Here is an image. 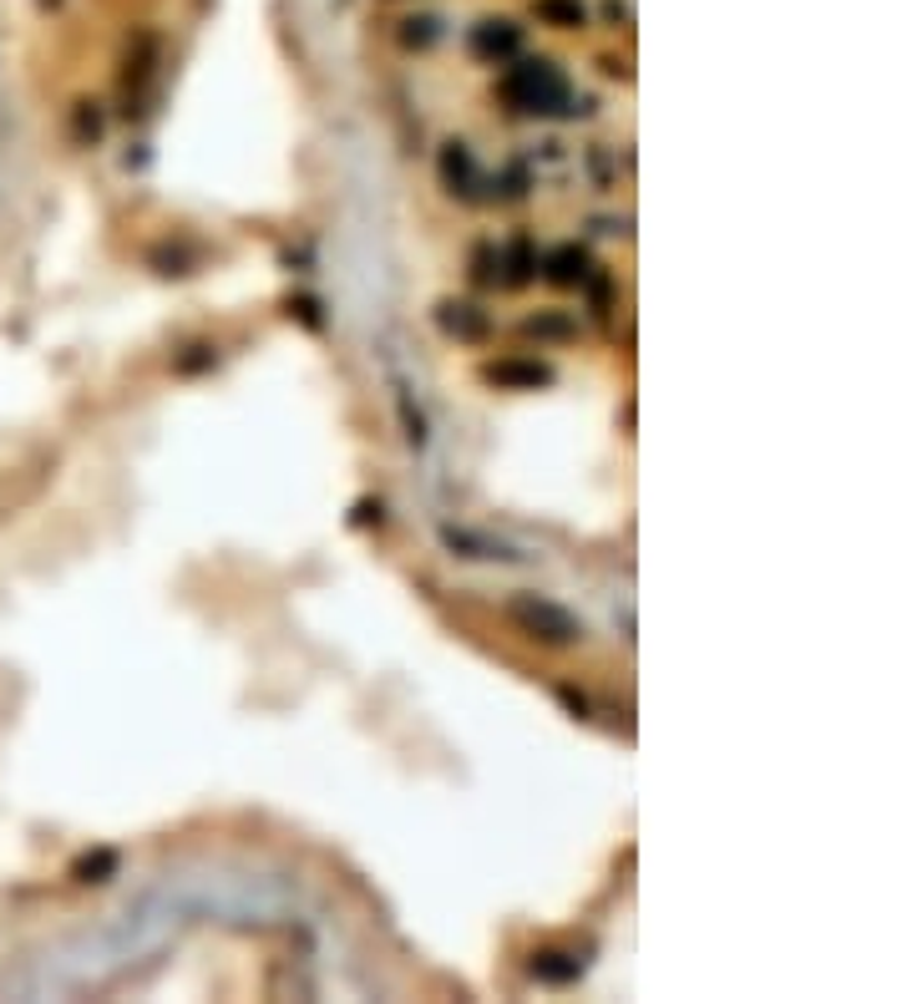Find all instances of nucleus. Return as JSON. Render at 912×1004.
I'll return each instance as SVG.
<instances>
[{
    "instance_id": "1",
    "label": "nucleus",
    "mask_w": 912,
    "mask_h": 1004,
    "mask_svg": "<svg viewBox=\"0 0 912 1004\" xmlns=\"http://www.w3.org/2000/svg\"><path fill=\"white\" fill-rule=\"evenodd\" d=\"M502 102L523 117H568L573 112V81L553 57H517L507 77L497 81Z\"/></svg>"
},
{
    "instance_id": "2",
    "label": "nucleus",
    "mask_w": 912,
    "mask_h": 1004,
    "mask_svg": "<svg viewBox=\"0 0 912 1004\" xmlns=\"http://www.w3.org/2000/svg\"><path fill=\"white\" fill-rule=\"evenodd\" d=\"M507 619H513L527 639L553 644V650H563V644L583 639L578 619H573L563 604H553V599H537V593H513V599H507Z\"/></svg>"
},
{
    "instance_id": "3",
    "label": "nucleus",
    "mask_w": 912,
    "mask_h": 1004,
    "mask_svg": "<svg viewBox=\"0 0 912 1004\" xmlns=\"http://www.w3.org/2000/svg\"><path fill=\"white\" fill-rule=\"evenodd\" d=\"M467 46H472V57L487 61V67H507V61L523 57V26L507 21V16H487V21L472 26Z\"/></svg>"
},
{
    "instance_id": "4",
    "label": "nucleus",
    "mask_w": 912,
    "mask_h": 1004,
    "mask_svg": "<svg viewBox=\"0 0 912 1004\" xmlns=\"http://www.w3.org/2000/svg\"><path fill=\"white\" fill-rule=\"evenodd\" d=\"M436 325H442L446 335H456V341H472V345L492 335L487 309L467 305V299H442V305H436Z\"/></svg>"
},
{
    "instance_id": "5",
    "label": "nucleus",
    "mask_w": 912,
    "mask_h": 1004,
    "mask_svg": "<svg viewBox=\"0 0 912 1004\" xmlns=\"http://www.w3.org/2000/svg\"><path fill=\"white\" fill-rule=\"evenodd\" d=\"M442 183L452 188L456 198H477L482 173H477V163H472L467 142H446V148H442Z\"/></svg>"
},
{
    "instance_id": "6",
    "label": "nucleus",
    "mask_w": 912,
    "mask_h": 1004,
    "mask_svg": "<svg viewBox=\"0 0 912 1004\" xmlns=\"http://www.w3.org/2000/svg\"><path fill=\"white\" fill-rule=\"evenodd\" d=\"M482 376L492 381V386H547L553 381V371L547 365H537V361H492Z\"/></svg>"
},
{
    "instance_id": "7",
    "label": "nucleus",
    "mask_w": 912,
    "mask_h": 1004,
    "mask_svg": "<svg viewBox=\"0 0 912 1004\" xmlns=\"http://www.w3.org/2000/svg\"><path fill=\"white\" fill-rule=\"evenodd\" d=\"M588 274H593V264L578 244H563V249L547 254V279H553V285H588Z\"/></svg>"
},
{
    "instance_id": "8",
    "label": "nucleus",
    "mask_w": 912,
    "mask_h": 1004,
    "mask_svg": "<svg viewBox=\"0 0 912 1004\" xmlns=\"http://www.w3.org/2000/svg\"><path fill=\"white\" fill-rule=\"evenodd\" d=\"M578 974H583L578 954H563V948H543V954H533V980L537 984H573Z\"/></svg>"
},
{
    "instance_id": "9",
    "label": "nucleus",
    "mask_w": 912,
    "mask_h": 1004,
    "mask_svg": "<svg viewBox=\"0 0 912 1004\" xmlns=\"http://www.w3.org/2000/svg\"><path fill=\"white\" fill-rule=\"evenodd\" d=\"M497 269H507V274H502V285H527V279H533V274H537L533 244H527V239H517L513 249H507V254H502V259H497Z\"/></svg>"
},
{
    "instance_id": "10",
    "label": "nucleus",
    "mask_w": 912,
    "mask_h": 1004,
    "mask_svg": "<svg viewBox=\"0 0 912 1004\" xmlns=\"http://www.w3.org/2000/svg\"><path fill=\"white\" fill-rule=\"evenodd\" d=\"M107 873H117V853H97V857H87V863L77 867L81 883H107Z\"/></svg>"
},
{
    "instance_id": "11",
    "label": "nucleus",
    "mask_w": 912,
    "mask_h": 1004,
    "mask_svg": "<svg viewBox=\"0 0 912 1004\" xmlns=\"http://www.w3.org/2000/svg\"><path fill=\"white\" fill-rule=\"evenodd\" d=\"M527 335H573V325L558 315H533L527 319Z\"/></svg>"
},
{
    "instance_id": "12",
    "label": "nucleus",
    "mask_w": 912,
    "mask_h": 1004,
    "mask_svg": "<svg viewBox=\"0 0 912 1004\" xmlns=\"http://www.w3.org/2000/svg\"><path fill=\"white\" fill-rule=\"evenodd\" d=\"M523 183H527V173H523V168H507V178H502V198H523V194H527Z\"/></svg>"
},
{
    "instance_id": "13",
    "label": "nucleus",
    "mask_w": 912,
    "mask_h": 1004,
    "mask_svg": "<svg viewBox=\"0 0 912 1004\" xmlns=\"http://www.w3.org/2000/svg\"><path fill=\"white\" fill-rule=\"evenodd\" d=\"M492 264H497V254L477 249V279H482V285H497V269H492Z\"/></svg>"
},
{
    "instance_id": "14",
    "label": "nucleus",
    "mask_w": 912,
    "mask_h": 1004,
    "mask_svg": "<svg viewBox=\"0 0 912 1004\" xmlns=\"http://www.w3.org/2000/svg\"><path fill=\"white\" fill-rule=\"evenodd\" d=\"M355 523H380V502H360V518Z\"/></svg>"
}]
</instances>
